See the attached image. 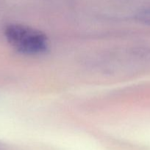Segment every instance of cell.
Wrapping results in <instances>:
<instances>
[{
	"label": "cell",
	"instance_id": "obj_1",
	"mask_svg": "<svg viewBox=\"0 0 150 150\" xmlns=\"http://www.w3.org/2000/svg\"><path fill=\"white\" fill-rule=\"evenodd\" d=\"M4 35L9 43L21 54L35 55L46 50V35L32 27L21 24H10L6 27Z\"/></svg>",
	"mask_w": 150,
	"mask_h": 150
},
{
	"label": "cell",
	"instance_id": "obj_2",
	"mask_svg": "<svg viewBox=\"0 0 150 150\" xmlns=\"http://www.w3.org/2000/svg\"><path fill=\"white\" fill-rule=\"evenodd\" d=\"M137 20L145 24L150 26V10L141 12L137 16Z\"/></svg>",
	"mask_w": 150,
	"mask_h": 150
}]
</instances>
